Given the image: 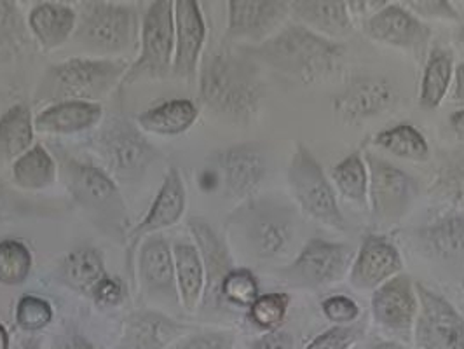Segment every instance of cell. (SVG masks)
Returning a JSON list of instances; mask_svg holds the SVG:
<instances>
[{
    "instance_id": "cell-1",
    "label": "cell",
    "mask_w": 464,
    "mask_h": 349,
    "mask_svg": "<svg viewBox=\"0 0 464 349\" xmlns=\"http://www.w3.org/2000/svg\"><path fill=\"white\" fill-rule=\"evenodd\" d=\"M264 96L260 72L252 60L220 51L201 72V98L217 116L246 122L256 116Z\"/></svg>"
},
{
    "instance_id": "cell-2",
    "label": "cell",
    "mask_w": 464,
    "mask_h": 349,
    "mask_svg": "<svg viewBox=\"0 0 464 349\" xmlns=\"http://www.w3.org/2000/svg\"><path fill=\"white\" fill-rule=\"evenodd\" d=\"M256 56L304 84L328 79L343 60V46L302 24H288L262 43Z\"/></svg>"
},
{
    "instance_id": "cell-3",
    "label": "cell",
    "mask_w": 464,
    "mask_h": 349,
    "mask_svg": "<svg viewBox=\"0 0 464 349\" xmlns=\"http://www.w3.org/2000/svg\"><path fill=\"white\" fill-rule=\"evenodd\" d=\"M126 75L121 60L72 58L47 70L35 98L41 102H92L109 93Z\"/></svg>"
},
{
    "instance_id": "cell-4",
    "label": "cell",
    "mask_w": 464,
    "mask_h": 349,
    "mask_svg": "<svg viewBox=\"0 0 464 349\" xmlns=\"http://www.w3.org/2000/svg\"><path fill=\"white\" fill-rule=\"evenodd\" d=\"M139 15L130 5L86 2L77 18L75 41L96 53H119L137 43Z\"/></svg>"
},
{
    "instance_id": "cell-5",
    "label": "cell",
    "mask_w": 464,
    "mask_h": 349,
    "mask_svg": "<svg viewBox=\"0 0 464 349\" xmlns=\"http://www.w3.org/2000/svg\"><path fill=\"white\" fill-rule=\"evenodd\" d=\"M288 184L302 211L326 228L346 231L335 192L314 156L299 143L288 166Z\"/></svg>"
},
{
    "instance_id": "cell-6",
    "label": "cell",
    "mask_w": 464,
    "mask_h": 349,
    "mask_svg": "<svg viewBox=\"0 0 464 349\" xmlns=\"http://www.w3.org/2000/svg\"><path fill=\"white\" fill-rule=\"evenodd\" d=\"M175 56V13L173 2L158 0L147 9L141 24V53L126 72L122 82L139 79H163Z\"/></svg>"
},
{
    "instance_id": "cell-7",
    "label": "cell",
    "mask_w": 464,
    "mask_h": 349,
    "mask_svg": "<svg viewBox=\"0 0 464 349\" xmlns=\"http://www.w3.org/2000/svg\"><path fill=\"white\" fill-rule=\"evenodd\" d=\"M354 256V250L346 243L313 239L292 264L279 271V276L292 288L318 290L344 278Z\"/></svg>"
},
{
    "instance_id": "cell-8",
    "label": "cell",
    "mask_w": 464,
    "mask_h": 349,
    "mask_svg": "<svg viewBox=\"0 0 464 349\" xmlns=\"http://www.w3.org/2000/svg\"><path fill=\"white\" fill-rule=\"evenodd\" d=\"M65 180L73 199L111 229H122L126 207L114 180L93 164L70 161L65 164Z\"/></svg>"
},
{
    "instance_id": "cell-9",
    "label": "cell",
    "mask_w": 464,
    "mask_h": 349,
    "mask_svg": "<svg viewBox=\"0 0 464 349\" xmlns=\"http://www.w3.org/2000/svg\"><path fill=\"white\" fill-rule=\"evenodd\" d=\"M96 147L109 170L126 180L137 179L158 156L154 145L126 117L109 119L96 137Z\"/></svg>"
},
{
    "instance_id": "cell-10",
    "label": "cell",
    "mask_w": 464,
    "mask_h": 349,
    "mask_svg": "<svg viewBox=\"0 0 464 349\" xmlns=\"http://www.w3.org/2000/svg\"><path fill=\"white\" fill-rule=\"evenodd\" d=\"M369 199L372 213L381 224H395L414 203L418 182L393 164L367 154Z\"/></svg>"
},
{
    "instance_id": "cell-11",
    "label": "cell",
    "mask_w": 464,
    "mask_h": 349,
    "mask_svg": "<svg viewBox=\"0 0 464 349\" xmlns=\"http://www.w3.org/2000/svg\"><path fill=\"white\" fill-rule=\"evenodd\" d=\"M419 311L414 334L419 349H464V320L441 296L416 283Z\"/></svg>"
},
{
    "instance_id": "cell-12",
    "label": "cell",
    "mask_w": 464,
    "mask_h": 349,
    "mask_svg": "<svg viewBox=\"0 0 464 349\" xmlns=\"http://www.w3.org/2000/svg\"><path fill=\"white\" fill-rule=\"evenodd\" d=\"M363 30L377 43L411 51L419 62L431 41V28L401 4H386L365 20Z\"/></svg>"
},
{
    "instance_id": "cell-13",
    "label": "cell",
    "mask_w": 464,
    "mask_h": 349,
    "mask_svg": "<svg viewBox=\"0 0 464 349\" xmlns=\"http://www.w3.org/2000/svg\"><path fill=\"white\" fill-rule=\"evenodd\" d=\"M418 311L416 286L409 276L398 275L381 285L372 296L373 320L401 341H411Z\"/></svg>"
},
{
    "instance_id": "cell-14",
    "label": "cell",
    "mask_w": 464,
    "mask_h": 349,
    "mask_svg": "<svg viewBox=\"0 0 464 349\" xmlns=\"http://www.w3.org/2000/svg\"><path fill=\"white\" fill-rule=\"evenodd\" d=\"M245 238L252 252L260 258L286 256L295 238L294 218L286 209L252 207L243 215Z\"/></svg>"
},
{
    "instance_id": "cell-15",
    "label": "cell",
    "mask_w": 464,
    "mask_h": 349,
    "mask_svg": "<svg viewBox=\"0 0 464 349\" xmlns=\"http://www.w3.org/2000/svg\"><path fill=\"white\" fill-rule=\"evenodd\" d=\"M395 102L396 90L388 79L362 75L334 96V111L346 122H360L386 112Z\"/></svg>"
},
{
    "instance_id": "cell-16",
    "label": "cell",
    "mask_w": 464,
    "mask_h": 349,
    "mask_svg": "<svg viewBox=\"0 0 464 349\" xmlns=\"http://www.w3.org/2000/svg\"><path fill=\"white\" fill-rule=\"evenodd\" d=\"M213 163L222 173L229 196L236 199H245L256 194L267 171L264 152L256 143H239L218 150L213 156Z\"/></svg>"
},
{
    "instance_id": "cell-17",
    "label": "cell",
    "mask_w": 464,
    "mask_h": 349,
    "mask_svg": "<svg viewBox=\"0 0 464 349\" xmlns=\"http://www.w3.org/2000/svg\"><path fill=\"white\" fill-rule=\"evenodd\" d=\"M403 269L395 245L381 236H367L349 269V281L356 290H377Z\"/></svg>"
},
{
    "instance_id": "cell-18",
    "label": "cell",
    "mask_w": 464,
    "mask_h": 349,
    "mask_svg": "<svg viewBox=\"0 0 464 349\" xmlns=\"http://www.w3.org/2000/svg\"><path fill=\"white\" fill-rule=\"evenodd\" d=\"M288 13V2L232 0L229 2L227 37L266 43L275 35Z\"/></svg>"
},
{
    "instance_id": "cell-19",
    "label": "cell",
    "mask_w": 464,
    "mask_h": 349,
    "mask_svg": "<svg viewBox=\"0 0 464 349\" xmlns=\"http://www.w3.org/2000/svg\"><path fill=\"white\" fill-rule=\"evenodd\" d=\"M175 13V77L192 81L196 77L199 54L207 39V26L199 4L194 0H179L173 4Z\"/></svg>"
},
{
    "instance_id": "cell-20",
    "label": "cell",
    "mask_w": 464,
    "mask_h": 349,
    "mask_svg": "<svg viewBox=\"0 0 464 349\" xmlns=\"http://www.w3.org/2000/svg\"><path fill=\"white\" fill-rule=\"evenodd\" d=\"M186 209V187L182 182V177L179 170L171 168L164 179L163 186L160 189V194L156 196V201L145 215V218L135 228V231L130 234V245H128V269L131 271V262L135 258V252L139 248V243L150 234L158 233L160 229H166L180 220Z\"/></svg>"
},
{
    "instance_id": "cell-21",
    "label": "cell",
    "mask_w": 464,
    "mask_h": 349,
    "mask_svg": "<svg viewBox=\"0 0 464 349\" xmlns=\"http://www.w3.org/2000/svg\"><path fill=\"white\" fill-rule=\"evenodd\" d=\"M186 326L156 311H137L124 320L121 349H164Z\"/></svg>"
},
{
    "instance_id": "cell-22",
    "label": "cell",
    "mask_w": 464,
    "mask_h": 349,
    "mask_svg": "<svg viewBox=\"0 0 464 349\" xmlns=\"http://www.w3.org/2000/svg\"><path fill=\"white\" fill-rule=\"evenodd\" d=\"M140 279L149 294H160L177 299L175 260L163 238H149L140 248Z\"/></svg>"
},
{
    "instance_id": "cell-23",
    "label": "cell",
    "mask_w": 464,
    "mask_h": 349,
    "mask_svg": "<svg viewBox=\"0 0 464 349\" xmlns=\"http://www.w3.org/2000/svg\"><path fill=\"white\" fill-rule=\"evenodd\" d=\"M190 231L196 238V243L199 247V256L205 267V299L207 303H218L222 299L220 290L226 276L232 271L231 256L226 248V245L218 239V236L213 233L208 224L201 220L190 222Z\"/></svg>"
},
{
    "instance_id": "cell-24",
    "label": "cell",
    "mask_w": 464,
    "mask_h": 349,
    "mask_svg": "<svg viewBox=\"0 0 464 349\" xmlns=\"http://www.w3.org/2000/svg\"><path fill=\"white\" fill-rule=\"evenodd\" d=\"M290 13L302 26L318 35L348 37L353 32V20L346 2L299 0L290 4Z\"/></svg>"
},
{
    "instance_id": "cell-25",
    "label": "cell",
    "mask_w": 464,
    "mask_h": 349,
    "mask_svg": "<svg viewBox=\"0 0 464 349\" xmlns=\"http://www.w3.org/2000/svg\"><path fill=\"white\" fill-rule=\"evenodd\" d=\"M103 116L102 105L94 102H60L35 117V130L49 135H72L93 128Z\"/></svg>"
},
{
    "instance_id": "cell-26",
    "label": "cell",
    "mask_w": 464,
    "mask_h": 349,
    "mask_svg": "<svg viewBox=\"0 0 464 349\" xmlns=\"http://www.w3.org/2000/svg\"><path fill=\"white\" fill-rule=\"evenodd\" d=\"M77 26L75 11L60 2L37 4L28 15V28L44 49H56L69 41Z\"/></svg>"
},
{
    "instance_id": "cell-27",
    "label": "cell",
    "mask_w": 464,
    "mask_h": 349,
    "mask_svg": "<svg viewBox=\"0 0 464 349\" xmlns=\"http://www.w3.org/2000/svg\"><path fill=\"white\" fill-rule=\"evenodd\" d=\"M198 119V107L190 100H168L139 116V124L149 133L161 137H177Z\"/></svg>"
},
{
    "instance_id": "cell-28",
    "label": "cell",
    "mask_w": 464,
    "mask_h": 349,
    "mask_svg": "<svg viewBox=\"0 0 464 349\" xmlns=\"http://www.w3.org/2000/svg\"><path fill=\"white\" fill-rule=\"evenodd\" d=\"M177 286L187 311H194L205 296V267L199 250L188 243H177L173 248Z\"/></svg>"
},
{
    "instance_id": "cell-29",
    "label": "cell",
    "mask_w": 464,
    "mask_h": 349,
    "mask_svg": "<svg viewBox=\"0 0 464 349\" xmlns=\"http://www.w3.org/2000/svg\"><path fill=\"white\" fill-rule=\"evenodd\" d=\"M34 119L30 109L18 103L0 117V161L22 158L34 140Z\"/></svg>"
},
{
    "instance_id": "cell-30",
    "label": "cell",
    "mask_w": 464,
    "mask_h": 349,
    "mask_svg": "<svg viewBox=\"0 0 464 349\" xmlns=\"http://www.w3.org/2000/svg\"><path fill=\"white\" fill-rule=\"evenodd\" d=\"M105 276L103 257L92 247L73 250L65 257L60 267V278L63 279V283L82 294H92Z\"/></svg>"
},
{
    "instance_id": "cell-31",
    "label": "cell",
    "mask_w": 464,
    "mask_h": 349,
    "mask_svg": "<svg viewBox=\"0 0 464 349\" xmlns=\"http://www.w3.org/2000/svg\"><path fill=\"white\" fill-rule=\"evenodd\" d=\"M452 77H454L452 53L441 47L433 49L424 67L419 105L428 111L440 107L443 98L449 93Z\"/></svg>"
},
{
    "instance_id": "cell-32",
    "label": "cell",
    "mask_w": 464,
    "mask_h": 349,
    "mask_svg": "<svg viewBox=\"0 0 464 349\" xmlns=\"http://www.w3.org/2000/svg\"><path fill=\"white\" fill-rule=\"evenodd\" d=\"M431 256L456 258L464 256V217L447 215L418 233Z\"/></svg>"
},
{
    "instance_id": "cell-33",
    "label": "cell",
    "mask_w": 464,
    "mask_h": 349,
    "mask_svg": "<svg viewBox=\"0 0 464 349\" xmlns=\"http://www.w3.org/2000/svg\"><path fill=\"white\" fill-rule=\"evenodd\" d=\"M56 177V166L43 145L26 150L13 164V179L16 186L28 190H41L51 186Z\"/></svg>"
},
{
    "instance_id": "cell-34",
    "label": "cell",
    "mask_w": 464,
    "mask_h": 349,
    "mask_svg": "<svg viewBox=\"0 0 464 349\" xmlns=\"http://www.w3.org/2000/svg\"><path fill=\"white\" fill-rule=\"evenodd\" d=\"M332 180L337 187V190L349 199L354 201L362 207L367 205L369 198V171L365 160L362 158L360 152H354L348 156L344 161L334 166L332 171Z\"/></svg>"
},
{
    "instance_id": "cell-35",
    "label": "cell",
    "mask_w": 464,
    "mask_h": 349,
    "mask_svg": "<svg viewBox=\"0 0 464 349\" xmlns=\"http://www.w3.org/2000/svg\"><path fill=\"white\" fill-rule=\"evenodd\" d=\"M373 143L396 158L403 160H412V161H426L430 156V147L428 141L422 137V133L418 131L414 126L409 124H400L395 128L381 131Z\"/></svg>"
},
{
    "instance_id": "cell-36",
    "label": "cell",
    "mask_w": 464,
    "mask_h": 349,
    "mask_svg": "<svg viewBox=\"0 0 464 349\" xmlns=\"http://www.w3.org/2000/svg\"><path fill=\"white\" fill-rule=\"evenodd\" d=\"M28 30L14 2H0V60L16 58L28 46Z\"/></svg>"
},
{
    "instance_id": "cell-37",
    "label": "cell",
    "mask_w": 464,
    "mask_h": 349,
    "mask_svg": "<svg viewBox=\"0 0 464 349\" xmlns=\"http://www.w3.org/2000/svg\"><path fill=\"white\" fill-rule=\"evenodd\" d=\"M32 269V254L18 239L0 241V283L22 285Z\"/></svg>"
},
{
    "instance_id": "cell-38",
    "label": "cell",
    "mask_w": 464,
    "mask_h": 349,
    "mask_svg": "<svg viewBox=\"0 0 464 349\" xmlns=\"http://www.w3.org/2000/svg\"><path fill=\"white\" fill-rule=\"evenodd\" d=\"M288 305H290V296L285 292L258 296L256 303L250 305L248 316L254 322V325L262 330L273 332V330H279L285 324L288 315Z\"/></svg>"
},
{
    "instance_id": "cell-39",
    "label": "cell",
    "mask_w": 464,
    "mask_h": 349,
    "mask_svg": "<svg viewBox=\"0 0 464 349\" xmlns=\"http://www.w3.org/2000/svg\"><path fill=\"white\" fill-rule=\"evenodd\" d=\"M220 296L227 303L250 307L258 299V283L254 273L248 269H232L222 283Z\"/></svg>"
},
{
    "instance_id": "cell-40",
    "label": "cell",
    "mask_w": 464,
    "mask_h": 349,
    "mask_svg": "<svg viewBox=\"0 0 464 349\" xmlns=\"http://www.w3.org/2000/svg\"><path fill=\"white\" fill-rule=\"evenodd\" d=\"M53 322V305L37 296H24L16 305V324L28 332L46 328Z\"/></svg>"
},
{
    "instance_id": "cell-41",
    "label": "cell",
    "mask_w": 464,
    "mask_h": 349,
    "mask_svg": "<svg viewBox=\"0 0 464 349\" xmlns=\"http://www.w3.org/2000/svg\"><path fill=\"white\" fill-rule=\"evenodd\" d=\"M365 334V322L335 325L318 335L307 349H351Z\"/></svg>"
},
{
    "instance_id": "cell-42",
    "label": "cell",
    "mask_w": 464,
    "mask_h": 349,
    "mask_svg": "<svg viewBox=\"0 0 464 349\" xmlns=\"http://www.w3.org/2000/svg\"><path fill=\"white\" fill-rule=\"evenodd\" d=\"M326 318L335 325H351L360 318V305L348 296H332L322 304Z\"/></svg>"
},
{
    "instance_id": "cell-43",
    "label": "cell",
    "mask_w": 464,
    "mask_h": 349,
    "mask_svg": "<svg viewBox=\"0 0 464 349\" xmlns=\"http://www.w3.org/2000/svg\"><path fill=\"white\" fill-rule=\"evenodd\" d=\"M407 9L416 15L419 20L428 18V20H458V13L452 7V4L443 2V0H411L405 2Z\"/></svg>"
},
{
    "instance_id": "cell-44",
    "label": "cell",
    "mask_w": 464,
    "mask_h": 349,
    "mask_svg": "<svg viewBox=\"0 0 464 349\" xmlns=\"http://www.w3.org/2000/svg\"><path fill=\"white\" fill-rule=\"evenodd\" d=\"M175 349H234V337L229 332H203L179 343Z\"/></svg>"
},
{
    "instance_id": "cell-45",
    "label": "cell",
    "mask_w": 464,
    "mask_h": 349,
    "mask_svg": "<svg viewBox=\"0 0 464 349\" xmlns=\"http://www.w3.org/2000/svg\"><path fill=\"white\" fill-rule=\"evenodd\" d=\"M92 296L100 305H117L124 297V286L119 279L105 276L96 285Z\"/></svg>"
},
{
    "instance_id": "cell-46",
    "label": "cell",
    "mask_w": 464,
    "mask_h": 349,
    "mask_svg": "<svg viewBox=\"0 0 464 349\" xmlns=\"http://www.w3.org/2000/svg\"><path fill=\"white\" fill-rule=\"evenodd\" d=\"M439 187L447 198H454L456 201L464 205V170H447L441 175Z\"/></svg>"
},
{
    "instance_id": "cell-47",
    "label": "cell",
    "mask_w": 464,
    "mask_h": 349,
    "mask_svg": "<svg viewBox=\"0 0 464 349\" xmlns=\"http://www.w3.org/2000/svg\"><path fill=\"white\" fill-rule=\"evenodd\" d=\"M252 349H295L294 335L283 328L267 332L252 344Z\"/></svg>"
},
{
    "instance_id": "cell-48",
    "label": "cell",
    "mask_w": 464,
    "mask_h": 349,
    "mask_svg": "<svg viewBox=\"0 0 464 349\" xmlns=\"http://www.w3.org/2000/svg\"><path fill=\"white\" fill-rule=\"evenodd\" d=\"M51 349H94V346L90 341H86L84 337H81L77 334H65L53 341Z\"/></svg>"
},
{
    "instance_id": "cell-49",
    "label": "cell",
    "mask_w": 464,
    "mask_h": 349,
    "mask_svg": "<svg viewBox=\"0 0 464 349\" xmlns=\"http://www.w3.org/2000/svg\"><path fill=\"white\" fill-rule=\"evenodd\" d=\"M454 94H452V102L464 109V63L458 65V69L454 70Z\"/></svg>"
},
{
    "instance_id": "cell-50",
    "label": "cell",
    "mask_w": 464,
    "mask_h": 349,
    "mask_svg": "<svg viewBox=\"0 0 464 349\" xmlns=\"http://www.w3.org/2000/svg\"><path fill=\"white\" fill-rule=\"evenodd\" d=\"M450 128L452 131L456 133V137L464 141V109L456 111L452 116H450Z\"/></svg>"
},
{
    "instance_id": "cell-51",
    "label": "cell",
    "mask_w": 464,
    "mask_h": 349,
    "mask_svg": "<svg viewBox=\"0 0 464 349\" xmlns=\"http://www.w3.org/2000/svg\"><path fill=\"white\" fill-rule=\"evenodd\" d=\"M0 349H9V334L7 328L0 322Z\"/></svg>"
},
{
    "instance_id": "cell-52",
    "label": "cell",
    "mask_w": 464,
    "mask_h": 349,
    "mask_svg": "<svg viewBox=\"0 0 464 349\" xmlns=\"http://www.w3.org/2000/svg\"><path fill=\"white\" fill-rule=\"evenodd\" d=\"M371 349H407L403 344L400 343H379L375 346H372Z\"/></svg>"
},
{
    "instance_id": "cell-53",
    "label": "cell",
    "mask_w": 464,
    "mask_h": 349,
    "mask_svg": "<svg viewBox=\"0 0 464 349\" xmlns=\"http://www.w3.org/2000/svg\"><path fill=\"white\" fill-rule=\"evenodd\" d=\"M41 348V344H39V339H30L26 344H24V349H39Z\"/></svg>"
},
{
    "instance_id": "cell-54",
    "label": "cell",
    "mask_w": 464,
    "mask_h": 349,
    "mask_svg": "<svg viewBox=\"0 0 464 349\" xmlns=\"http://www.w3.org/2000/svg\"><path fill=\"white\" fill-rule=\"evenodd\" d=\"M5 196H4V190H2V187H0V215H4V211H5Z\"/></svg>"
},
{
    "instance_id": "cell-55",
    "label": "cell",
    "mask_w": 464,
    "mask_h": 349,
    "mask_svg": "<svg viewBox=\"0 0 464 349\" xmlns=\"http://www.w3.org/2000/svg\"><path fill=\"white\" fill-rule=\"evenodd\" d=\"M458 41H459V44L464 47V26L458 32Z\"/></svg>"
}]
</instances>
